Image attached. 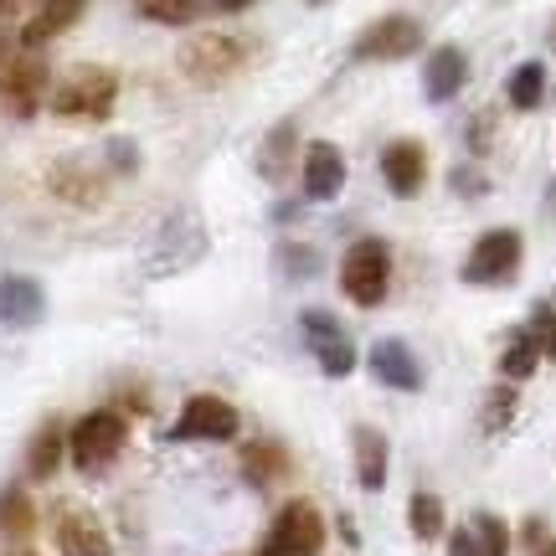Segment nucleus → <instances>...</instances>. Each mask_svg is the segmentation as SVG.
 I'll return each instance as SVG.
<instances>
[{
	"mask_svg": "<svg viewBox=\"0 0 556 556\" xmlns=\"http://www.w3.org/2000/svg\"><path fill=\"white\" fill-rule=\"evenodd\" d=\"M119 99V78L103 73V67H78L52 88V109L62 119H103Z\"/></svg>",
	"mask_w": 556,
	"mask_h": 556,
	"instance_id": "f257e3e1",
	"label": "nucleus"
},
{
	"mask_svg": "<svg viewBox=\"0 0 556 556\" xmlns=\"http://www.w3.org/2000/svg\"><path fill=\"white\" fill-rule=\"evenodd\" d=\"M387 283H392L387 242H377V238L356 242V248L345 253V263H340V289H345V299H356L361 309H371V304L387 299Z\"/></svg>",
	"mask_w": 556,
	"mask_h": 556,
	"instance_id": "f03ea898",
	"label": "nucleus"
},
{
	"mask_svg": "<svg viewBox=\"0 0 556 556\" xmlns=\"http://www.w3.org/2000/svg\"><path fill=\"white\" fill-rule=\"evenodd\" d=\"M242 58H248V47H242L238 37H227V31H201V37H191L180 47V73L191 83H201V88H212V83L232 78L242 67Z\"/></svg>",
	"mask_w": 556,
	"mask_h": 556,
	"instance_id": "7ed1b4c3",
	"label": "nucleus"
},
{
	"mask_svg": "<svg viewBox=\"0 0 556 556\" xmlns=\"http://www.w3.org/2000/svg\"><path fill=\"white\" fill-rule=\"evenodd\" d=\"M325 546V520L309 500H289L283 510H278L274 531L268 541L258 546V556H315Z\"/></svg>",
	"mask_w": 556,
	"mask_h": 556,
	"instance_id": "20e7f679",
	"label": "nucleus"
},
{
	"mask_svg": "<svg viewBox=\"0 0 556 556\" xmlns=\"http://www.w3.org/2000/svg\"><path fill=\"white\" fill-rule=\"evenodd\" d=\"M124 417L119 413H88L73 428V438H67V454H73V464H78L83 475H93V469H103V464H114L124 448Z\"/></svg>",
	"mask_w": 556,
	"mask_h": 556,
	"instance_id": "39448f33",
	"label": "nucleus"
},
{
	"mask_svg": "<svg viewBox=\"0 0 556 556\" xmlns=\"http://www.w3.org/2000/svg\"><path fill=\"white\" fill-rule=\"evenodd\" d=\"M41 93H47V67L31 58V47H5L0 52V99L11 103V114H37Z\"/></svg>",
	"mask_w": 556,
	"mask_h": 556,
	"instance_id": "423d86ee",
	"label": "nucleus"
},
{
	"mask_svg": "<svg viewBox=\"0 0 556 556\" xmlns=\"http://www.w3.org/2000/svg\"><path fill=\"white\" fill-rule=\"evenodd\" d=\"M422 47V26L413 16H381L371 21L356 41V58L361 62H397V58H413Z\"/></svg>",
	"mask_w": 556,
	"mask_h": 556,
	"instance_id": "0eeeda50",
	"label": "nucleus"
},
{
	"mask_svg": "<svg viewBox=\"0 0 556 556\" xmlns=\"http://www.w3.org/2000/svg\"><path fill=\"white\" fill-rule=\"evenodd\" d=\"M520 268V232L510 227H495L475 242V253L464 263V278L469 283H505V278Z\"/></svg>",
	"mask_w": 556,
	"mask_h": 556,
	"instance_id": "6e6552de",
	"label": "nucleus"
},
{
	"mask_svg": "<svg viewBox=\"0 0 556 556\" xmlns=\"http://www.w3.org/2000/svg\"><path fill=\"white\" fill-rule=\"evenodd\" d=\"M232 433H238V413H232V402L191 397L186 407H180L176 438H212V443H222V438H232Z\"/></svg>",
	"mask_w": 556,
	"mask_h": 556,
	"instance_id": "1a4fd4ad",
	"label": "nucleus"
},
{
	"mask_svg": "<svg viewBox=\"0 0 556 556\" xmlns=\"http://www.w3.org/2000/svg\"><path fill=\"white\" fill-rule=\"evenodd\" d=\"M381 176H387V186H392L397 197H417V191H422V180H428L422 144H413V139L387 144V150H381Z\"/></svg>",
	"mask_w": 556,
	"mask_h": 556,
	"instance_id": "9d476101",
	"label": "nucleus"
},
{
	"mask_svg": "<svg viewBox=\"0 0 556 556\" xmlns=\"http://www.w3.org/2000/svg\"><path fill=\"white\" fill-rule=\"evenodd\" d=\"M340 186H345V160H340L336 144L315 139V144L304 150V191L315 201H336Z\"/></svg>",
	"mask_w": 556,
	"mask_h": 556,
	"instance_id": "9b49d317",
	"label": "nucleus"
},
{
	"mask_svg": "<svg viewBox=\"0 0 556 556\" xmlns=\"http://www.w3.org/2000/svg\"><path fill=\"white\" fill-rule=\"evenodd\" d=\"M58 546L62 556H114L103 526L93 516H83V510H62L58 516Z\"/></svg>",
	"mask_w": 556,
	"mask_h": 556,
	"instance_id": "f8f14e48",
	"label": "nucleus"
},
{
	"mask_svg": "<svg viewBox=\"0 0 556 556\" xmlns=\"http://www.w3.org/2000/svg\"><path fill=\"white\" fill-rule=\"evenodd\" d=\"M304 330H309V340H315V351H319V366H325L330 377H345V371L356 366V351L345 345V336L336 330V319L330 315L309 309V315H304Z\"/></svg>",
	"mask_w": 556,
	"mask_h": 556,
	"instance_id": "ddd939ff",
	"label": "nucleus"
},
{
	"mask_svg": "<svg viewBox=\"0 0 556 556\" xmlns=\"http://www.w3.org/2000/svg\"><path fill=\"white\" fill-rule=\"evenodd\" d=\"M464 78H469L464 52H458V47H438L433 58H428V67H422V93L433 103H448L458 88H464Z\"/></svg>",
	"mask_w": 556,
	"mask_h": 556,
	"instance_id": "4468645a",
	"label": "nucleus"
},
{
	"mask_svg": "<svg viewBox=\"0 0 556 556\" xmlns=\"http://www.w3.org/2000/svg\"><path fill=\"white\" fill-rule=\"evenodd\" d=\"M371 371H377L387 387H402V392H417V387H422V371H417L413 351H407L402 340H377V351H371Z\"/></svg>",
	"mask_w": 556,
	"mask_h": 556,
	"instance_id": "2eb2a0df",
	"label": "nucleus"
},
{
	"mask_svg": "<svg viewBox=\"0 0 556 556\" xmlns=\"http://www.w3.org/2000/svg\"><path fill=\"white\" fill-rule=\"evenodd\" d=\"M41 304H47V299H41L37 278L11 274L5 283H0V319H5V325H37Z\"/></svg>",
	"mask_w": 556,
	"mask_h": 556,
	"instance_id": "dca6fc26",
	"label": "nucleus"
},
{
	"mask_svg": "<svg viewBox=\"0 0 556 556\" xmlns=\"http://www.w3.org/2000/svg\"><path fill=\"white\" fill-rule=\"evenodd\" d=\"M83 5H88V0H41V11L31 16L21 47H41V41H52L58 31H67V26L83 16Z\"/></svg>",
	"mask_w": 556,
	"mask_h": 556,
	"instance_id": "f3484780",
	"label": "nucleus"
},
{
	"mask_svg": "<svg viewBox=\"0 0 556 556\" xmlns=\"http://www.w3.org/2000/svg\"><path fill=\"white\" fill-rule=\"evenodd\" d=\"M356 469L366 490H381L387 484V438L377 428H356Z\"/></svg>",
	"mask_w": 556,
	"mask_h": 556,
	"instance_id": "a211bd4d",
	"label": "nucleus"
},
{
	"mask_svg": "<svg viewBox=\"0 0 556 556\" xmlns=\"http://www.w3.org/2000/svg\"><path fill=\"white\" fill-rule=\"evenodd\" d=\"M505 93H510V103H516L520 114H531V109L546 99V67H541V62H520L516 73H510V88H505Z\"/></svg>",
	"mask_w": 556,
	"mask_h": 556,
	"instance_id": "6ab92c4d",
	"label": "nucleus"
},
{
	"mask_svg": "<svg viewBox=\"0 0 556 556\" xmlns=\"http://www.w3.org/2000/svg\"><path fill=\"white\" fill-rule=\"evenodd\" d=\"M62 448H67V438H62L58 422H47L37 433V443H31V479H52L62 464Z\"/></svg>",
	"mask_w": 556,
	"mask_h": 556,
	"instance_id": "aec40b11",
	"label": "nucleus"
},
{
	"mask_svg": "<svg viewBox=\"0 0 556 556\" xmlns=\"http://www.w3.org/2000/svg\"><path fill=\"white\" fill-rule=\"evenodd\" d=\"M536 361H541L536 340H531V330H520V336L505 345V356H500V371H505L510 381H526L531 371H536Z\"/></svg>",
	"mask_w": 556,
	"mask_h": 556,
	"instance_id": "412c9836",
	"label": "nucleus"
},
{
	"mask_svg": "<svg viewBox=\"0 0 556 556\" xmlns=\"http://www.w3.org/2000/svg\"><path fill=\"white\" fill-rule=\"evenodd\" d=\"M135 11L160 21V26H191L201 11V0H135Z\"/></svg>",
	"mask_w": 556,
	"mask_h": 556,
	"instance_id": "4be33fe9",
	"label": "nucleus"
},
{
	"mask_svg": "<svg viewBox=\"0 0 556 556\" xmlns=\"http://www.w3.org/2000/svg\"><path fill=\"white\" fill-rule=\"evenodd\" d=\"M52 186L62 191V201H99V176H88L83 165H58Z\"/></svg>",
	"mask_w": 556,
	"mask_h": 556,
	"instance_id": "5701e85b",
	"label": "nucleus"
},
{
	"mask_svg": "<svg viewBox=\"0 0 556 556\" xmlns=\"http://www.w3.org/2000/svg\"><path fill=\"white\" fill-rule=\"evenodd\" d=\"M407 520H413V536L417 541H438V531H443V500H438V495H413Z\"/></svg>",
	"mask_w": 556,
	"mask_h": 556,
	"instance_id": "b1692460",
	"label": "nucleus"
},
{
	"mask_svg": "<svg viewBox=\"0 0 556 556\" xmlns=\"http://www.w3.org/2000/svg\"><path fill=\"white\" fill-rule=\"evenodd\" d=\"M0 526H5L11 536H26V531H31V500L21 495V490H5V495H0Z\"/></svg>",
	"mask_w": 556,
	"mask_h": 556,
	"instance_id": "393cba45",
	"label": "nucleus"
},
{
	"mask_svg": "<svg viewBox=\"0 0 556 556\" xmlns=\"http://www.w3.org/2000/svg\"><path fill=\"white\" fill-rule=\"evenodd\" d=\"M475 526H479V531H475L479 552H484V556H510V531H505V520H500V516H479Z\"/></svg>",
	"mask_w": 556,
	"mask_h": 556,
	"instance_id": "a878e982",
	"label": "nucleus"
},
{
	"mask_svg": "<svg viewBox=\"0 0 556 556\" xmlns=\"http://www.w3.org/2000/svg\"><path fill=\"white\" fill-rule=\"evenodd\" d=\"M531 340H536L541 361H556V309L552 304H536V315H531Z\"/></svg>",
	"mask_w": 556,
	"mask_h": 556,
	"instance_id": "bb28decb",
	"label": "nucleus"
},
{
	"mask_svg": "<svg viewBox=\"0 0 556 556\" xmlns=\"http://www.w3.org/2000/svg\"><path fill=\"white\" fill-rule=\"evenodd\" d=\"M268 469H274V475H278V469H283V458H278V448H248V475H268Z\"/></svg>",
	"mask_w": 556,
	"mask_h": 556,
	"instance_id": "cd10ccee",
	"label": "nucleus"
},
{
	"mask_svg": "<svg viewBox=\"0 0 556 556\" xmlns=\"http://www.w3.org/2000/svg\"><path fill=\"white\" fill-rule=\"evenodd\" d=\"M448 556H484L479 552V536L475 531H454V536H448Z\"/></svg>",
	"mask_w": 556,
	"mask_h": 556,
	"instance_id": "c85d7f7f",
	"label": "nucleus"
},
{
	"mask_svg": "<svg viewBox=\"0 0 556 556\" xmlns=\"http://www.w3.org/2000/svg\"><path fill=\"white\" fill-rule=\"evenodd\" d=\"M505 413H510V392H495L490 397V422H505Z\"/></svg>",
	"mask_w": 556,
	"mask_h": 556,
	"instance_id": "c756f323",
	"label": "nucleus"
},
{
	"mask_svg": "<svg viewBox=\"0 0 556 556\" xmlns=\"http://www.w3.org/2000/svg\"><path fill=\"white\" fill-rule=\"evenodd\" d=\"M242 5H253V0H217V11H242Z\"/></svg>",
	"mask_w": 556,
	"mask_h": 556,
	"instance_id": "7c9ffc66",
	"label": "nucleus"
},
{
	"mask_svg": "<svg viewBox=\"0 0 556 556\" xmlns=\"http://www.w3.org/2000/svg\"><path fill=\"white\" fill-rule=\"evenodd\" d=\"M541 556H556V541H541Z\"/></svg>",
	"mask_w": 556,
	"mask_h": 556,
	"instance_id": "2f4dec72",
	"label": "nucleus"
},
{
	"mask_svg": "<svg viewBox=\"0 0 556 556\" xmlns=\"http://www.w3.org/2000/svg\"><path fill=\"white\" fill-rule=\"evenodd\" d=\"M11 5H16V0H0V16H5V11H11Z\"/></svg>",
	"mask_w": 556,
	"mask_h": 556,
	"instance_id": "473e14b6",
	"label": "nucleus"
},
{
	"mask_svg": "<svg viewBox=\"0 0 556 556\" xmlns=\"http://www.w3.org/2000/svg\"><path fill=\"white\" fill-rule=\"evenodd\" d=\"M26 556H31V552H26Z\"/></svg>",
	"mask_w": 556,
	"mask_h": 556,
	"instance_id": "72a5a7b5",
	"label": "nucleus"
},
{
	"mask_svg": "<svg viewBox=\"0 0 556 556\" xmlns=\"http://www.w3.org/2000/svg\"><path fill=\"white\" fill-rule=\"evenodd\" d=\"M552 41H556V37H552Z\"/></svg>",
	"mask_w": 556,
	"mask_h": 556,
	"instance_id": "f704fd0d",
	"label": "nucleus"
}]
</instances>
